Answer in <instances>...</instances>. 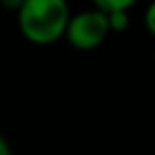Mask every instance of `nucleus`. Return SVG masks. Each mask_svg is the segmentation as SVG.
Here are the masks:
<instances>
[{
  "instance_id": "obj_3",
  "label": "nucleus",
  "mask_w": 155,
  "mask_h": 155,
  "mask_svg": "<svg viewBox=\"0 0 155 155\" xmlns=\"http://www.w3.org/2000/svg\"><path fill=\"white\" fill-rule=\"evenodd\" d=\"M138 0H94V9L102 11L104 15L108 13H130V9Z\"/></svg>"
},
{
  "instance_id": "obj_1",
  "label": "nucleus",
  "mask_w": 155,
  "mask_h": 155,
  "mask_svg": "<svg viewBox=\"0 0 155 155\" xmlns=\"http://www.w3.org/2000/svg\"><path fill=\"white\" fill-rule=\"evenodd\" d=\"M15 15L26 41L32 45H53L64 38L72 13L68 0H24Z\"/></svg>"
},
{
  "instance_id": "obj_4",
  "label": "nucleus",
  "mask_w": 155,
  "mask_h": 155,
  "mask_svg": "<svg viewBox=\"0 0 155 155\" xmlns=\"http://www.w3.org/2000/svg\"><path fill=\"white\" fill-rule=\"evenodd\" d=\"M108 32H125L130 28V13H108Z\"/></svg>"
},
{
  "instance_id": "obj_2",
  "label": "nucleus",
  "mask_w": 155,
  "mask_h": 155,
  "mask_svg": "<svg viewBox=\"0 0 155 155\" xmlns=\"http://www.w3.org/2000/svg\"><path fill=\"white\" fill-rule=\"evenodd\" d=\"M108 34L106 15L98 9H87L70 15L64 38L77 51H94L106 41Z\"/></svg>"
},
{
  "instance_id": "obj_6",
  "label": "nucleus",
  "mask_w": 155,
  "mask_h": 155,
  "mask_svg": "<svg viewBox=\"0 0 155 155\" xmlns=\"http://www.w3.org/2000/svg\"><path fill=\"white\" fill-rule=\"evenodd\" d=\"M0 5L5 9H9V11H13V13H17L21 9V5H24V0H0Z\"/></svg>"
},
{
  "instance_id": "obj_7",
  "label": "nucleus",
  "mask_w": 155,
  "mask_h": 155,
  "mask_svg": "<svg viewBox=\"0 0 155 155\" xmlns=\"http://www.w3.org/2000/svg\"><path fill=\"white\" fill-rule=\"evenodd\" d=\"M0 155H13L11 144H9V140L5 138V134H2V132H0Z\"/></svg>"
},
{
  "instance_id": "obj_5",
  "label": "nucleus",
  "mask_w": 155,
  "mask_h": 155,
  "mask_svg": "<svg viewBox=\"0 0 155 155\" xmlns=\"http://www.w3.org/2000/svg\"><path fill=\"white\" fill-rule=\"evenodd\" d=\"M144 26H147V32L155 38V0L147 7V11H144Z\"/></svg>"
}]
</instances>
